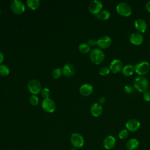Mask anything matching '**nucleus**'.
I'll use <instances>...</instances> for the list:
<instances>
[{
  "mask_svg": "<svg viewBox=\"0 0 150 150\" xmlns=\"http://www.w3.org/2000/svg\"><path fill=\"white\" fill-rule=\"evenodd\" d=\"M29 101L30 103L32 105H36L38 104L39 103V99L38 97L37 96H36L35 95H32L29 98Z\"/></svg>",
  "mask_w": 150,
  "mask_h": 150,
  "instance_id": "obj_29",
  "label": "nucleus"
},
{
  "mask_svg": "<svg viewBox=\"0 0 150 150\" xmlns=\"http://www.w3.org/2000/svg\"><path fill=\"white\" fill-rule=\"evenodd\" d=\"M134 88L140 93H144L147 91L149 87V81L144 76H138L136 77L133 81Z\"/></svg>",
  "mask_w": 150,
  "mask_h": 150,
  "instance_id": "obj_1",
  "label": "nucleus"
},
{
  "mask_svg": "<svg viewBox=\"0 0 150 150\" xmlns=\"http://www.w3.org/2000/svg\"><path fill=\"white\" fill-rule=\"evenodd\" d=\"M62 73V69H60V68H57L53 70L52 73V75L54 79H58L61 76Z\"/></svg>",
  "mask_w": 150,
  "mask_h": 150,
  "instance_id": "obj_25",
  "label": "nucleus"
},
{
  "mask_svg": "<svg viewBox=\"0 0 150 150\" xmlns=\"http://www.w3.org/2000/svg\"><path fill=\"white\" fill-rule=\"evenodd\" d=\"M0 14H1V9H0Z\"/></svg>",
  "mask_w": 150,
  "mask_h": 150,
  "instance_id": "obj_37",
  "label": "nucleus"
},
{
  "mask_svg": "<svg viewBox=\"0 0 150 150\" xmlns=\"http://www.w3.org/2000/svg\"><path fill=\"white\" fill-rule=\"evenodd\" d=\"M124 91L125 93L127 94H131L133 92V87L131 86V85H129V84H128V85H126L125 87H124Z\"/></svg>",
  "mask_w": 150,
  "mask_h": 150,
  "instance_id": "obj_30",
  "label": "nucleus"
},
{
  "mask_svg": "<svg viewBox=\"0 0 150 150\" xmlns=\"http://www.w3.org/2000/svg\"><path fill=\"white\" fill-rule=\"evenodd\" d=\"M134 27L137 30V32L144 33L147 29V24L145 20L143 19L138 18L136 19L134 22Z\"/></svg>",
  "mask_w": 150,
  "mask_h": 150,
  "instance_id": "obj_13",
  "label": "nucleus"
},
{
  "mask_svg": "<svg viewBox=\"0 0 150 150\" xmlns=\"http://www.w3.org/2000/svg\"><path fill=\"white\" fill-rule=\"evenodd\" d=\"M140 122L135 118H132L128 120L125 124L127 129L131 132H135L137 131L140 127Z\"/></svg>",
  "mask_w": 150,
  "mask_h": 150,
  "instance_id": "obj_11",
  "label": "nucleus"
},
{
  "mask_svg": "<svg viewBox=\"0 0 150 150\" xmlns=\"http://www.w3.org/2000/svg\"><path fill=\"white\" fill-rule=\"evenodd\" d=\"M145 9L148 12H150V1H148L146 2L145 5Z\"/></svg>",
  "mask_w": 150,
  "mask_h": 150,
  "instance_id": "obj_34",
  "label": "nucleus"
},
{
  "mask_svg": "<svg viewBox=\"0 0 150 150\" xmlns=\"http://www.w3.org/2000/svg\"><path fill=\"white\" fill-rule=\"evenodd\" d=\"M103 4L98 0H94L90 2L88 5V10L90 12L94 15H98L102 11Z\"/></svg>",
  "mask_w": 150,
  "mask_h": 150,
  "instance_id": "obj_6",
  "label": "nucleus"
},
{
  "mask_svg": "<svg viewBox=\"0 0 150 150\" xmlns=\"http://www.w3.org/2000/svg\"><path fill=\"white\" fill-rule=\"evenodd\" d=\"M110 71V70L109 69V67H107V66H103L101 67L100 70H99V74L101 76H107L109 74Z\"/></svg>",
  "mask_w": 150,
  "mask_h": 150,
  "instance_id": "obj_26",
  "label": "nucleus"
},
{
  "mask_svg": "<svg viewBox=\"0 0 150 150\" xmlns=\"http://www.w3.org/2000/svg\"><path fill=\"white\" fill-rule=\"evenodd\" d=\"M116 144L115 138L111 136L108 135L106 137L103 141V146L106 149H112Z\"/></svg>",
  "mask_w": 150,
  "mask_h": 150,
  "instance_id": "obj_16",
  "label": "nucleus"
},
{
  "mask_svg": "<svg viewBox=\"0 0 150 150\" xmlns=\"http://www.w3.org/2000/svg\"><path fill=\"white\" fill-rule=\"evenodd\" d=\"M104 58L105 54L100 49L95 48L90 52V59L91 61L96 64L101 63L104 61Z\"/></svg>",
  "mask_w": 150,
  "mask_h": 150,
  "instance_id": "obj_2",
  "label": "nucleus"
},
{
  "mask_svg": "<svg viewBox=\"0 0 150 150\" xmlns=\"http://www.w3.org/2000/svg\"><path fill=\"white\" fill-rule=\"evenodd\" d=\"M4 54L1 52H0V64L2 63V62L4 61Z\"/></svg>",
  "mask_w": 150,
  "mask_h": 150,
  "instance_id": "obj_35",
  "label": "nucleus"
},
{
  "mask_svg": "<svg viewBox=\"0 0 150 150\" xmlns=\"http://www.w3.org/2000/svg\"><path fill=\"white\" fill-rule=\"evenodd\" d=\"M149 70L150 64L146 61H142L138 63L134 67V71L139 76L146 74Z\"/></svg>",
  "mask_w": 150,
  "mask_h": 150,
  "instance_id": "obj_4",
  "label": "nucleus"
},
{
  "mask_svg": "<svg viewBox=\"0 0 150 150\" xmlns=\"http://www.w3.org/2000/svg\"><path fill=\"white\" fill-rule=\"evenodd\" d=\"M11 11L15 14H21L25 11V6L21 1L14 0L11 5Z\"/></svg>",
  "mask_w": 150,
  "mask_h": 150,
  "instance_id": "obj_7",
  "label": "nucleus"
},
{
  "mask_svg": "<svg viewBox=\"0 0 150 150\" xmlns=\"http://www.w3.org/2000/svg\"><path fill=\"white\" fill-rule=\"evenodd\" d=\"M87 42L90 46H94L96 45H97V40L95 39H90L88 40Z\"/></svg>",
  "mask_w": 150,
  "mask_h": 150,
  "instance_id": "obj_32",
  "label": "nucleus"
},
{
  "mask_svg": "<svg viewBox=\"0 0 150 150\" xmlns=\"http://www.w3.org/2000/svg\"><path fill=\"white\" fill-rule=\"evenodd\" d=\"M70 141L73 146L76 148H81L83 146L84 141L81 135L79 133H73L71 135Z\"/></svg>",
  "mask_w": 150,
  "mask_h": 150,
  "instance_id": "obj_9",
  "label": "nucleus"
},
{
  "mask_svg": "<svg viewBox=\"0 0 150 150\" xmlns=\"http://www.w3.org/2000/svg\"><path fill=\"white\" fill-rule=\"evenodd\" d=\"M129 40L132 45H139L143 42L144 36L141 33L134 32L129 36Z\"/></svg>",
  "mask_w": 150,
  "mask_h": 150,
  "instance_id": "obj_14",
  "label": "nucleus"
},
{
  "mask_svg": "<svg viewBox=\"0 0 150 150\" xmlns=\"http://www.w3.org/2000/svg\"><path fill=\"white\" fill-rule=\"evenodd\" d=\"M9 69L5 64H0V76H6L9 73Z\"/></svg>",
  "mask_w": 150,
  "mask_h": 150,
  "instance_id": "obj_24",
  "label": "nucleus"
},
{
  "mask_svg": "<svg viewBox=\"0 0 150 150\" xmlns=\"http://www.w3.org/2000/svg\"><path fill=\"white\" fill-rule=\"evenodd\" d=\"M79 49L82 53H87L90 50V46L87 43H82L79 46Z\"/></svg>",
  "mask_w": 150,
  "mask_h": 150,
  "instance_id": "obj_23",
  "label": "nucleus"
},
{
  "mask_svg": "<svg viewBox=\"0 0 150 150\" xmlns=\"http://www.w3.org/2000/svg\"><path fill=\"white\" fill-rule=\"evenodd\" d=\"M93 91V87L90 84H83L79 89V92L83 96H88L92 94Z\"/></svg>",
  "mask_w": 150,
  "mask_h": 150,
  "instance_id": "obj_17",
  "label": "nucleus"
},
{
  "mask_svg": "<svg viewBox=\"0 0 150 150\" xmlns=\"http://www.w3.org/2000/svg\"><path fill=\"white\" fill-rule=\"evenodd\" d=\"M27 87L29 91L33 95L39 94L42 90V86L38 80L35 79H32L29 81L27 84Z\"/></svg>",
  "mask_w": 150,
  "mask_h": 150,
  "instance_id": "obj_5",
  "label": "nucleus"
},
{
  "mask_svg": "<svg viewBox=\"0 0 150 150\" xmlns=\"http://www.w3.org/2000/svg\"><path fill=\"white\" fill-rule=\"evenodd\" d=\"M143 98L146 101H150V91H146L143 93Z\"/></svg>",
  "mask_w": 150,
  "mask_h": 150,
  "instance_id": "obj_31",
  "label": "nucleus"
},
{
  "mask_svg": "<svg viewBox=\"0 0 150 150\" xmlns=\"http://www.w3.org/2000/svg\"><path fill=\"white\" fill-rule=\"evenodd\" d=\"M62 73L66 77H71L75 73V69L73 65L70 64H65L62 69Z\"/></svg>",
  "mask_w": 150,
  "mask_h": 150,
  "instance_id": "obj_18",
  "label": "nucleus"
},
{
  "mask_svg": "<svg viewBox=\"0 0 150 150\" xmlns=\"http://www.w3.org/2000/svg\"><path fill=\"white\" fill-rule=\"evenodd\" d=\"M42 107L46 112L52 113L55 111L56 104L53 100L49 98H45L42 103Z\"/></svg>",
  "mask_w": 150,
  "mask_h": 150,
  "instance_id": "obj_8",
  "label": "nucleus"
},
{
  "mask_svg": "<svg viewBox=\"0 0 150 150\" xmlns=\"http://www.w3.org/2000/svg\"><path fill=\"white\" fill-rule=\"evenodd\" d=\"M110 16H111V13L108 11L103 10V11H101L98 15H97V17L98 19L100 20L105 21L108 19Z\"/></svg>",
  "mask_w": 150,
  "mask_h": 150,
  "instance_id": "obj_22",
  "label": "nucleus"
},
{
  "mask_svg": "<svg viewBox=\"0 0 150 150\" xmlns=\"http://www.w3.org/2000/svg\"><path fill=\"white\" fill-rule=\"evenodd\" d=\"M70 150H76V149H71Z\"/></svg>",
  "mask_w": 150,
  "mask_h": 150,
  "instance_id": "obj_36",
  "label": "nucleus"
},
{
  "mask_svg": "<svg viewBox=\"0 0 150 150\" xmlns=\"http://www.w3.org/2000/svg\"><path fill=\"white\" fill-rule=\"evenodd\" d=\"M98 103L100 104H104L105 103V98L104 97H100L99 98H98Z\"/></svg>",
  "mask_w": 150,
  "mask_h": 150,
  "instance_id": "obj_33",
  "label": "nucleus"
},
{
  "mask_svg": "<svg viewBox=\"0 0 150 150\" xmlns=\"http://www.w3.org/2000/svg\"><path fill=\"white\" fill-rule=\"evenodd\" d=\"M116 11L120 16L123 17L129 16L132 13V8L131 6L124 2H121L117 4Z\"/></svg>",
  "mask_w": 150,
  "mask_h": 150,
  "instance_id": "obj_3",
  "label": "nucleus"
},
{
  "mask_svg": "<svg viewBox=\"0 0 150 150\" xmlns=\"http://www.w3.org/2000/svg\"><path fill=\"white\" fill-rule=\"evenodd\" d=\"M123 68L122 62L119 59H114L110 64L109 69L113 73H119Z\"/></svg>",
  "mask_w": 150,
  "mask_h": 150,
  "instance_id": "obj_12",
  "label": "nucleus"
},
{
  "mask_svg": "<svg viewBox=\"0 0 150 150\" xmlns=\"http://www.w3.org/2000/svg\"><path fill=\"white\" fill-rule=\"evenodd\" d=\"M112 43L111 38L107 35H103L101 36L97 40V46L101 49H107L109 47Z\"/></svg>",
  "mask_w": 150,
  "mask_h": 150,
  "instance_id": "obj_10",
  "label": "nucleus"
},
{
  "mask_svg": "<svg viewBox=\"0 0 150 150\" xmlns=\"http://www.w3.org/2000/svg\"><path fill=\"white\" fill-rule=\"evenodd\" d=\"M128 136V131L127 129H122L118 133V137L121 139H124L127 138Z\"/></svg>",
  "mask_w": 150,
  "mask_h": 150,
  "instance_id": "obj_27",
  "label": "nucleus"
},
{
  "mask_svg": "<svg viewBox=\"0 0 150 150\" xmlns=\"http://www.w3.org/2000/svg\"><path fill=\"white\" fill-rule=\"evenodd\" d=\"M26 3L28 6L32 10L37 9L40 5V1L39 0H28Z\"/></svg>",
  "mask_w": 150,
  "mask_h": 150,
  "instance_id": "obj_21",
  "label": "nucleus"
},
{
  "mask_svg": "<svg viewBox=\"0 0 150 150\" xmlns=\"http://www.w3.org/2000/svg\"><path fill=\"white\" fill-rule=\"evenodd\" d=\"M122 73L125 76H131L134 71V67L131 64H127L123 66L122 69Z\"/></svg>",
  "mask_w": 150,
  "mask_h": 150,
  "instance_id": "obj_20",
  "label": "nucleus"
},
{
  "mask_svg": "<svg viewBox=\"0 0 150 150\" xmlns=\"http://www.w3.org/2000/svg\"><path fill=\"white\" fill-rule=\"evenodd\" d=\"M139 145V142L136 138L129 139L126 143V148L128 150H135Z\"/></svg>",
  "mask_w": 150,
  "mask_h": 150,
  "instance_id": "obj_19",
  "label": "nucleus"
},
{
  "mask_svg": "<svg viewBox=\"0 0 150 150\" xmlns=\"http://www.w3.org/2000/svg\"><path fill=\"white\" fill-rule=\"evenodd\" d=\"M103 111L102 105L98 103H95L93 104L90 107V112L91 115L95 117L100 116Z\"/></svg>",
  "mask_w": 150,
  "mask_h": 150,
  "instance_id": "obj_15",
  "label": "nucleus"
},
{
  "mask_svg": "<svg viewBox=\"0 0 150 150\" xmlns=\"http://www.w3.org/2000/svg\"><path fill=\"white\" fill-rule=\"evenodd\" d=\"M41 94L42 96L45 98H49L50 95V91L47 88H44L41 90Z\"/></svg>",
  "mask_w": 150,
  "mask_h": 150,
  "instance_id": "obj_28",
  "label": "nucleus"
}]
</instances>
